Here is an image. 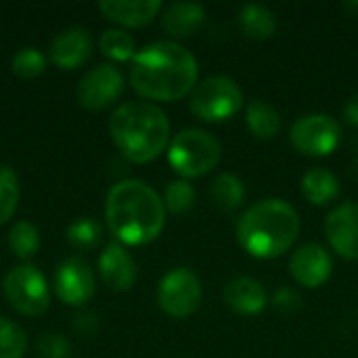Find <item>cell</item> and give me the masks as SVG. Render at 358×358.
Instances as JSON below:
<instances>
[{
	"mask_svg": "<svg viewBox=\"0 0 358 358\" xmlns=\"http://www.w3.org/2000/svg\"><path fill=\"white\" fill-rule=\"evenodd\" d=\"M199 67L189 48L159 40L136 52L130 67L132 88L149 101H178L197 84Z\"/></svg>",
	"mask_w": 358,
	"mask_h": 358,
	"instance_id": "cell-1",
	"label": "cell"
},
{
	"mask_svg": "<svg viewBox=\"0 0 358 358\" xmlns=\"http://www.w3.org/2000/svg\"><path fill=\"white\" fill-rule=\"evenodd\" d=\"M109 231L126 245H147L166 224L164 199L147 182L128 178L111 187L105 201Z\"/></svg>",
	"mask_w": 358,
	"mask_h": 358,
	"instance_id": "cell-2",
	"label": "cell"
},
{
	"mask_svg": "<svg viewBox=\"0 0 358 358\" xmlns=\"http://www.w3.org/2000/svg\"><path fill=\"white\" fill-rule=\"evenodd\" d=\"M300 235V216L285 199H262L250 206L237 222V241L254 258L283 256Z\"/></svg>",
	"mask_w": 358,
	"mask_h": 358,
	"instance_id": "cell-3",
	"label": "cell"
},
{
	"mask_svg": "<svg viewBox=\"0 0 358 358\" xmlns=\"http://www.w3.org/2000/svg\"><path fill=\"white\" fill-rule=\"evenodd\" d=\"M109 132L115 147L134 164L153 162L170 143V122L166 113L143 101L120 105L109 120Z\"/></svg>",
	"mask_w": 358,
	"mask_h": 358,
	"instance_id": "cell-4",
	"label": "cell"
},
{
	"mask_svg": "<svg viewBox=\"0 0 358 358\" xmlns=\"http://www.w3.org/2000/svg\"><path fill=\"white\" fill-rule=\"evenodd\" d=\"M222 157L220 141L201 128L178 132L168 145V162L182 178H199L212 172Z\"/></svg>",
	"mask_w": 358,
	"mask_h": 358,
	"instance_id": "cell-5",
	"label": "cell"
},
{
	"mask_svg": "<svg viewBox=\"0 0 358 358\" xmlns=\"http://www.w3.org/2000/svg\"><path fill=\"white\" fill-rule=\"evenodd\" d=\"M243 105V90L233 78L210 76L195 84L189 94L191 113L201 122H224L231 120Z\"/></svg>",
	"mask_w": 358,
	"mask_h": 358,
	"instance_id": "cell-6",
	"label": "cell"
},
{
	"mask_svg": "<svg viewBox=\"0 0 358 358\" xmlns=\"http://www.w3.org/2000/svg\"><path fill=\"white\" fill-rule=\"evenodd\" d=\"M4 296L8 304L25 317H40L50 306L46 279L34 264H19L8 271L4 277Z\"/></svg>",
	"mask_w": 358,
	"mask_h": 358,
	"instance_id": "cell-7",
	"label": "cell"
},
{
	"mask_svg": "<svg viewBox=\"0 0 358 358\" xmlns=\"http://www.w3.org/2000/svg\"><path fill=\"white\" fill-rule=\"evenodd\" d=\"M201 300H203L201 281L187 266L172 268L159 281L157 304L172 319H187V317H191L201 306Z\"/></svg>",
	"mask_w": 358,
	"mask_h": 358,
	"instance_id": "cell-8",
	"label": "cell"
},
{
	"mask_svg": "<svg viewBox=\"0 0 358 358\" xmlns=\"http://www.w3.org/2000/svg\"><path fill=\"white\" fill-rule=\"evenodd\" d=\"M289 141L302 155L325 157L338 149L342 141V128L338 120L327 113H308L294 122Z\"/></svg>",
	"mask_w": 358,
	"mask_h": 358,
	"instance_id": "cell-9",
	"label": "cell"
},
{
	"mask_svg": "<svg viewBox=\"0 0 358 358\" xmlns=\"http://www.w3.org/2000/svg\"><path fill=\"white\" fill-rule=\"evenodd\" d=\"M124 90V76L113 65L92 67L78 84V103L90 111L109 107Z\"/></svg>",
	"mask_w": 358,
	"mask_h": 358,
	"instance_id": "cell-10",
	"label": "cell"
},
{
	"mask_svg": "<svg viewBox=\"0 0 358 358\" xmlns=\"http://www.w3.org/2000/svg\"><path fill=\"white\" fill-rule=\"evenodd\" d=\"M55 292L69 306H84L94 294V273L78 256L63 260L55 271Z\"/></svg>",
	"mask_w": 358,
	"mask_h": 358,
	"instance_id": "cell-11",
	"label": "cell"
},
{
	"mask_svg": "<svg viewBox=\"0 0 358 358\" xmlns=\"http://www.w3.org/2000/svg\"><path fill=\"white\" fill-rule=\"evenodd\" d=\"M325 235L338 256L358 260V203L346 201L334 208L325 220Z\"/></svg>",
	"mask_w": 358,
	"mask_h": 358,
	"instance_id": "cell-12",
	"label": "cell"
},
{
	"mask_svg": "<svg viewBox=\"0 0 358 358\" xmlns=\"http://www.w3.org/2000/svg\"><path fill=\"white\" fill-rule=\"evenodd\" d=\"M334 271V260L329 252L319 243H306L298 248L289 260V275L302 287L317 289L327 283Z\"/></svg>",
	"mask_w": 358,
	"mask_h": 358,
	"instance_id": "cell-13",
	"label": "cell"
},
{
	"mask_svg": "<svg viewBox=\"0 0 358 358\" xmlns=\"http://www.w3.org/2000/svg\"><path fill=\"white\" fill-rule=\"evenodd\" d=\"M99 275L111 292H128L136 283V262L120 243L113 241L99 258Z\"/></svg>",
	"mask_w": 358,
	"mask_h": 358,
	"instance_id": "cell-14",
	"label": "cell"
},
{
	"mask_svg": "<svg viewBox=\"0 0 358 358\" xmlns=\"http://www.w3.org/2000/svg\"><path fill=\"white\" fill-rule=\"evenodd\" d=\"M222 298L233 313L245 317L260 315L268 304V294L264 285L254 277H235L227 283Z\"/></svg>",
	"mask_w": 358,
	"mask_h": 358,
	"instance_id": "cell-15",
	"label": "cell"
},
{
	"mask_svg": "<svg viewBox=\"0 0 358 358\" xmlns=\"http://www.w3.org/2000/svg\"><path fill=\"white\" fill-rule=\"evenodd\" d=\"M92 52V38L82 27H69L61 31L50 44V61L59 69H76L80 67Z\"/></svg>",
	"mask_w": 358,
	"mask_h": 358,
	"instance_id": "cell-16",
	"label": "cell"
},
{
	"mask_svg": "<svg viewBox=\"0 0 358 358\" xmlns=\"http://www.w3.org/2000/svg\"><path fill=\"white\" fill-rule=\"evenodd\" d=\"M99 10L124 27H143L162 10L159 0H101Z\"/></svg>",
	"mask_w": 358,
	"mask_h": 358,
	"instance_id": "cell-17",
	"label": "cell"
},
{
	"mask_svg": "<svg viewBox=\"0 0 358 358\" xmlns=\"http://www.w3.org/2000/svg\"><path fill=\"white\" fill-rule=\"evenodd\" d=\"M206 21V8L199 2H172L164 15L162 25L174 38H191Z\"/></svg>",
	"mask_w": 358,
	"mask_h": 358,
	"instance_id": "cell-18",
	"label": "cell"
},
{
	"mask_svg": "<svg viewBox=\"0 0 358 358\" xmlns=\"http://www.w3.org/2000/svg\"><path fill=\"white\" fill-rule=\"evenodd\" d=\"M277 25H279L277 15L264 4L250 2V4H243L239 10V27L250 40L262 42V40L273 38L277 31Z\"/></svg>",
	"mask_w": 358,
	"mask_h": 358,
	"instance_id": "cell-19",
	"label": "cell"
},
{
	"mask_svg": "<svg viewBox=\"0 0 358 358\" xmlns=\"http://www.w3.org/2000/svg\"><path fill=\"white\" fill-rule=\"evenodd\" d=\"M302 195L313 206H327L340 195V182L327 168H313L302 176Z\"/></svg>",
	"mask_w": 358,
	"mask_h": 358,
	"instance_id": "cell-20",
	"label": "cell"
},
{
	"mask_svg": "<svg viewBox=\"0 0 358 358\" xmlns=\"http://www.w3.org/2000/svg\"><path fill=\"white\" fill-rule=\"evenodd\" d=\"M245 122H248L250 132L256 138H262V141L275 138L279 134V130H281L279 111L271 103H266L262 99H256L245 107Z\"/></svg>",
	"mask_w": 358,
	"mask_h": 358,
	"instance_id": "cell-21",
	"label": "cell"
},
{
	"mask_svg": "<svg viewBox=\"0 0 358 358\" xmlns=\"http://www.w3.org/2000/svg\"><path fill=\"white\" fill-rule=\"evenodd\" d=\"M210 197H212V203L220 212H235L241 208V203L245 199V185L239 176H235L231 172L218 174L212 180Z\"/></svg>",
	"mask_w": 358,
	"mask_h": 358,
	"instance_id": "cell-22",
	"label": "cell"
},
{
	"mask_svg": "<svg viewBox=\"0 0 358 358\" xmlns=\"http://www.w3.org/2000/svg\"><path fill=\"white\" fill-rule=\"evenodd\" d=\"M65 237L71 248H76L80 252H90L101 243L103 227L94 218H78L76 222L69 224Z\"/></svg>",
	"mask_w": 358,
	"mask_h": 358,
	"instance_id": "cell-23",
	"label": "cell"
},
{
	"mask_svg": "<svg viewBox=\"0 0 358 358\" xmlns=\"http://www.w3.org/2000/svg\"><path fill=\"white\" fill-rule=\"evenodd\" d=\"M101 52L113 61H130L136 57V42L124 29H107L99 40Z\"/></svg>",
	"mask_w": 358,
	"mask_h": 358,
	"instance_id": "cell-24",
	"label": "cell"
},
{
	"mask_svg": "<svg viewBox=\"0 0 358 358\" xmlns=\"http://www.w3.org/2000/svg\"><path fill=\"white\" fill-rule=\"evenodd\" d=\"M8 250L21 258V260H27L31 258L38 250H40V235H38V229L23 220V222H17L10 233H8Z\"/></svg>",
	"mask_w": 358,
	"mask_h": 358,
	"instance_id": "cell-25",
	"label": "cell"
},
{
	"mask_svg": "<svg viewBox=\"0 0 358 358\" xmlns=\"http://www.w3.org/2000/svg\"><path fill=\"white\" fill-rule=\"evenodd\" d=\"M27 350V336L25 331L8 321L6 317H0V358H21Z\"/></svg>",
	"mask_w": 358,
	"mask_h": 358,
	"instance_id": "cell-26",
	"label": "cell"
},
{
	"mask_svg": "<svg viewBox=\"0 0 358 358\" xmlns=\"http://www.w3.org/2000/svg\"><path fill=\"white\" fill-rule=\"evenodd\" d=\"M164 206L168 212L180 216L193 210L195 206V189L191 182H187L185 178L180 180H172L166 187V195H164Z\"/></svg>",
	"mask_w": 358,
	"mask_h": 358,
	"instance_id": "cell-27",
	"label": "cell"
},
{
	"mask_svg": "<svg viewBox=\"0 0 358 358\" xmlns=\"http://www.w3.org/2000/svg\"><path fill=\"white\" fill-rule=\"evenodd\" d=\"M19 182L10 168L0 166V224H4L17 210Z\"/></svg>",
	"mask_w": 358,
	"mask_h": 358,
	"instance_id": "cell-28",
	"label": "cell"
},
{
	"mask_svg": "<svg viewBox=\"0 0 358 358\" xmlns=\"http://www.w3.org/2000/svg\"><path fill=\"white\" fill-rule=\"evenodd\" d=\"M10 67H13V73L15 76H19L23 80H31V78H38L40 73H44V69H46V57L38 48H21L13 57Z\"/></svg>",
	"mask_w": 358,
	"mask_h": 358,
	"instance_id": "cell-29",
	"label": "cell"
},
{
	"mask_svg": "<svg viewBox=\"0 0 358 358\" xmlns=\"http://www.w3.org/2000/svg\"><path fill=\"white\" fill-rule=\"evenodd\" d=\"M40 358H67L71 355V344L61 334H44L36 344Z\"/></svg>",
	"mask_w": 358,
	"mask_h": 358,
	"instance_id": "cell-30",
	"label": "cell"
},
{
	"mask_svg": "<svg viewBox=\"0 0 358 358\" xmlns=\"http://www.w3.org/2000/svg\"><path fill=\"white\" fill-rule=\"evenodd\" d=\"M273 304H275L279 310H283V313H294V310H298V308L302 306V298L298 296L296 289H292V287H281V289L275 292Z\"/></svg>",
	"mask_w": 358,
	"mask_h": 358,
	"instance_id": "cell-31",
	"label": "cell"
},
{
	"mask_svg": "<svg viewBox=\"0 0 358 358\" xmlns=\"http://www.w3.org/2000/svg\"><path fill=\"white\" fill-rule=\"evenodd\" d=\"M73 329H76V334H80L84 338H92L99 329V321L92 313H80L73 319Z\"/></svg>",
	"mask_w": 358,
	"mask_h": 358,
	"instance_id": "cell-32",
	"label": "cell"
},
{
	"mask_svg": "<svg viewBox=\"0 0 358 358\" xmlns=\"http://www.w3.org/2000/svg\"><path fill=\"white\" fill-rule=\"evenodd\" d=\"M342 115H344V122L352 128H358V94L350 96L342 109Z\"/></svg>",
	"mask_w": 358,
	"mask_h": 358,
	"instance_id": "cell-33",
	"label": "cell"
},
{
	"mask_svg": "<svg viewBox=\"0 0 358 358\" xmlns=\"http://www.w3.org/2000/svg\"><path fill=\"white\" fill-rule=\"evenodd\" d=\"M346 8L352 10L355 15H358V0H352V2H346Z\"/></svg>",
	"mask_w": 358,
	"mask_h": 358,
	"instance_id": "cell-34",
	"label": "cell"
},
{
	"mask_svg": "<svg viewBox=\"0 0 358 358\" xmlns=\"http://www.w3.org/2000/svg\"><path fill=\"white\" fill-rule=\"evenodd\" d=\"M352 176L358 180V157L352 162Z\"/></svg>",
	"mask_w": 358,
	"mask_h": 358,
	"instance_id": "cell-35",
	"label": "cell"
}]
</instances>
